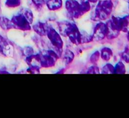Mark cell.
Listing matches in <instances>:
<instances>
[{"instance_id": "52a82bcc", "label": "cell", "mask_w": 129, "mask_h": 118, "mask_svg": "<svg viewBox=\"0 0 129 118\" xmlns=\"http://www.w3.org/2000/svg\"><path fill=\"white\" fill-rule=\"evenodd\" d=\"M47 36L49 38L52 45L55 47V50H62L63 47V41L59 33L57 32L52 28H49L47 33Z\"/></svg>"}, {"instance_id": "5bb4252c", "label": "cell", "mask_w": 129, "mask_h": 118, "mask_svg": "<svg viewBox=\"0 0 129 118\" xmlns=\"http://www.w3.org/2000/svg\"><path fill=\"white\" fill-rule=\"evenodd\" d=\"M0 26L5 30H9L15 28L13 23L11 20L3 16H0Z\"/></svg>"}, {"instance_id": "9c48e42d", "label": "cell", "mask_w": 129, "mask_h": 118, "mask_svg": "<svg viewBox=\"0 0 129 118\" xmlns=\"http://www.w3.org/2000/svg\"><path fill=\"white\" fill-rule=\"evenodd\" d=\"M0 53L6 56H12L13 55V46L1 35H0Z\"/></svg>"}, {"instance_id": "f546056e", "label": "cell", "mask_w": 129, "mask_h": 118, "mask_svg": "<svg viewBox=\"0 0 129 118\" xmlns=\"http://www.w3.org/2000/svg\"><path fill=\"white\" fill-rule=\"evenodd\" d=\"M128 8H129V0H128Z\"/></svg>"}, {"instance_id": "8992f818", "label": "cell", "mask_w": 129, "mask_h": 118, "mask_svg": "<svg viewBox=\"0 0 129 118\" xmlns=\"http://www.w3.org/2000/svg\"><path fill=\"white\" fill-rule=\"evenodd\" d=\"M11 20L13 23L15 28L22 31H28L31 30V26L29 21L20 13H18L17 15L13 16Z\"/></svg>"}, {"instance_id": "2e32d148", "label": "cell", "mask_w": 129, "mask_h": 118, "mask_svg": "<svg viewBox=\"0 0 129 118\" xmlns=\"http://www.w3.org/2000/svg\"><path fill=\"white\" fill-rule=\"evenodd\" d=\"M19 13L22 14V15L26 18V20L29 21V23H30V24L32 23L33 20H34V15H33L32 12H31V11L30 9L23 8H22L20 10Z\"/></svg>"}, {"instance_id": "d4e9b609", "label": "cell", "mask_w": 129, "mask_h": 118, "mask_svg": "<svg viewBox=\"0 0 129 118\" xmlns=\"http://www.w3.org/2000/svg\"><path fill=\"white\" fill-rule=\"evenodd\" d=\"M30 67L26 70L27 72L30 74H40V67L39 66H29Z\"/></svg>"}, {"instance_id": "ba28073f", "label": "cell", "mask_w": 129, "mask_h": 118, "mask_svg": "<svg viewBox=\"0 0 129 118\" xmlns=\"http://www.w3.org/2000/svg\"><path fill=\"white\" fill-rule=\"evenodd\" d=\"M107 35V26L106 23H99L94 28L92 37L93 41H101L103 40Z\"/></svg>"}, {"instance_id": "44dd1931", "label": "cell", "mask_w": 129, "mask_h": 118, "mask_svg": "<svg viewBox=\"0 0 129 118\" xmlns=\"http://www.w3.org/2000/svg\"><path fill=\"white\" fill-rule=\"evenodd\" d=\"M20 0H6V6L8 8H16L20 5Z\"/></svg>"}, {"instance_id": "83f0119b", "label": "cell", "mask_w": 129, "mask_h": 118, "mask_svg": "<svg viewBox=\"0 0 129 118\" xmlns=\"http://www.w3.org/2000/svg\"><path fill=\"white\" fill-rule=\"evenodd\" d=\"M33 53H34V50H33L32 48L30 47V46H26L25 48H24L23 53L26 56L32 55Z\"/></svg>"}, {"instance_id": "9a60e30c", "label": "cell", "mask_w": 129, "mask_h": 118, "mask_svg": "<svg viewBox=\"0 0 129 118\" xmlns=\"http://www.w3.org/2000/svg\"><path fill=\"white\" fill-rule=\"evenodd\" d=\"M112 55H113V51L110 48L104 47L101 50L100 56L105 61H108L110 60Z\"/></svg>"}, {"instance_id": "603a6c76", "label": "cell", "mask_w": 129, "mask_h": 118, "mask_svg": "<svg viewBox=\"0 0 129 118\" xmlns=\"http://www.w3.org/2000/svg\"><path fill=\"white\" fill-rule=\"evenodd\" d=\"M100 51H96L95 52H94L91 55L89 61L92 64H95V63H96L98 61V60L100 58Z\"/></svg>"}, {"instance_id": "3957f363", "label": "cell", "mask_w": 129, "mask_h": 118, "mask_svg": "<svg viewBox=\"0 0 129 118\" xmlns=\"http://www.w3.org/2000/svg\"><path fill=\"white\" fill-rule=\"evenodd\" d=\"M41 67L50 68L55 65L59 55L54 50H43L39 53Z\"/></svg>"}, {"instance_id": "cb8c5ba5", "label": "cell", "mask_w": 129, "mask_h": 118, "mask_svg": "<svg viewBox=\"0 0 129 118\" xmlns=\"http://www.w3.org/2000/svg\"><path fill=\"white\" fill-rule=\"evenodd\" d=\"M121 57L126 63H129V48L128 47H126L124 51L122 53Z\"/></svg>"}, {"instance_id": "8fae6325", "label": "cell", "mask_w": 129, "mask_h": 118, "mask_svg": "<svg viewBox=\"0 0 129 118\" xmlns=\"http://www.w3.org/2000/svg\"><path fill=\"white\" fill-rule=\"evenodd\" d=\"M25 61H26V64L29 66H34V65H35V66H39L41 67L39 54H36V55L32 54V55L26 56Z\"/></svg>"}, {"instance_id": "484cf974", "label": "cell", "mask_w": 129, "mask_h": 118, "mask_svg": "<svg viewBox=\"0 0 129 118\" xmlns=\"http://www.w3.org/2000/svg\"><path fill=\"white\" fill-rule=\"evenodd\" d=\"M34 5L38 8H41L44 5H46L47 0H31Z\"/></svg>"}, {"instance_id": "e0dca14e", "label": "cell", "mask_w": 129, "mask_h": 118, "mask_svg": "<svg viewBox=\"0 0 129 118\" xmlns=\"http://www.w3.org/2000/svg\"><path fill=\"white\" fill-rule=\"evenodd\" d=\"M126 72L125 66L122 62L117 63L115 67H114V74H124Z\"/></svg>"}, {"instance_id": "277c9868", "label": "cell", "mask_w": 129, "mask_h": 118, "mask_svg": "<svg viewBox=\"0 0 129 118\" xmlns=\"http://www.w3.org/2000/svg\"><path fill=\"white\" fill-rule=\"evenodd\" d=\"M110 21L113 28L119 32H128L129 31V15L123 18L112 16Z\"/></svg>"}, {"instance_id": "4316f807", "label": "cell", "mask_w": 129, "mask_h": 118, "mask_svg": "<svg viewBox=\"0 0 129 118\" xmlns=\"http://www.w3.org/2000/svg\"><path fill=\"white\" fill-rule=\"evenodd\" d=\"M100 73V70L98 69V67L96 66H92L88 69V72H87V74H99Z\"/></svg>"}, {"instance_id": "ac0fdd59", "label": "cell", "mask_w": 129, "mask_h": 118, "mask_svg": "<svg viewBox=\"0 0 129 118\" xmlns=\"http://www.w3.org/2000/svg\"><path fill=\"white\" fill-rule=\"evenodd\" d=\"M74 58V54L73 53V51L69 50H66L64 55V60L65 61L66 64H69L73 62Z\"/></svg>"}, {"instance_id": "7402d4cb", "label": "cell", "mask_w": 129, "mask_h": 118, "mask_svg": "<svg viewBox=\"0 0 129 118\" xmlns=\"http://www.w3.org/2000/svg\"><path fill=\"white\" fill-rule=\"evenodd\" d=\"M81 10L83 15H84V14L86 13L87 12H88L91 9L90 4H89V1H88L82 2L81 3Z\"/></svg>"}, {"instance_id": "d6986e66", "label": "cell", "mask_w": 129, "mask_h": 118, "mask_svg": "<svg viewBox=\"0 0 129 118\" xmlns=\"http://www.w3.org/2000/svg\"><path fill=\"white\" fill-rule=\"evenodd\" d=\"M91 41H93L92 35H89V34L86 32L81 33V43H89L91 42Z\"/></svg>"}, {"instance_id": "f1b7e54d", "label": "cell", "mask_w": 129, "mask_h": 118, "mask_svg": "<svg viewBox=\"0 0 129 118\" xmlns=\"http://www.w3.org/2000/svg\"><path fill=\"white\" fill-rule=\"evenodd\" d=\"M127 39H128V40L129 41V31L127 32Z\"/></svg>"}, {"instance_id": "5b68a950", "label": "cell", "mask_w": 129, "mask_h": 118, "mask_svg": "<svg viewBox=\"0 0 129 118\" xmlns=\"http://www.w3.org/2000/svg\"><path fill=\"white\" fill-rule=\"evenodd\" d=\"M66 8L69 16L74 18H79L83 15L81 6L76 0H68L66 2Z\"/></svg>"}, {"instance_id": "4fadbf2b", "label": "cell", "mask_w": 129, "mask_h": 118, "mask_svg": "<svg viewBox=\"0 0 129 118\" xmlns=\"http://www.w3.org/2000/svg\"><path fill=\"white\" fill-rule=\"evenodd\" d=\"M106 25H107V38L110 39L111 40V39L115 38H117V36L119 35L120 32L113 28V26L111 25L110 20H108V21L106 23Z\"/></svg>"}, {"instance_id": "7a4b0ae2", "label": "cell", "mask_w": 129, "mask_h": 118, "mask_svg": "<svg viewBox=\"0 0 129 118\" xmlns=\"http://www.w3.org/2000/svg\"><path fill=\"white\" fill-rule=\"evenodd\" d=\"M113 5L111 0H102L99 1L95 10L91 15L93 21H103L108 18L113 10Z\"/></svg>"}, {"instance_id": "30bf717a", "label": "cell", "mask_w": 129, "mask_h": 118, "mask_svg": "<svg viewBox=\"0 0 129 118\" xmlns=\"http://www.w3.org/2000/svg\"><path fill=\"white\" fill-rule=\"evenodd\" d=\"M49 25L45 23L38 22L33 26V29L34 31L40 36H45L47 35L48 30L49 29Z\"/></svg>"}, {"instance_id": "6da1fadb", "label": "cell", "mask_w": 129, "mask_h": 118, "mask_svg": "<svg viewBox=\"0 0 129 118\" xmlns=\"http://www.w3.org/2000/svg\"><path fill=\"white\" fill-rule=\"evenodd\" d=\"M59 33L64 37H68L70 41L74 45L81 43V33L76 25L68 21L59 23Z\"/></svg>"}, {"instance_id": "ffe728a7", "label": "cell", "mask_w": 129, "mask_h": 118, "mask_svg": "<svg viewBox=\"0 0 129 118\" xmlns=\"http://www.w3.org/2000/svg\"><path fill=\"white\" fill-rule=\"evenodd\" d=\"M102 74H114V67L110 64H107L102 69Z\"/></svg>"}, {"instance_id": "7c38bea8", "label": "cell", "mask_w": 129, "mask_h": 118, "mask_svg": "<svg viewBox=\"0 0 129 118\" xmlns=\"http://www.w3.org/2000/svg\"><path fill=\"white\" fill-rule=\"evenodd\" d=\"M46 5L49 10L51 11H55L61 8L62 6V0H47Z\"/></svg>"}]
</instances>
